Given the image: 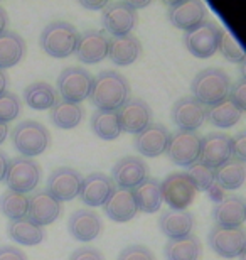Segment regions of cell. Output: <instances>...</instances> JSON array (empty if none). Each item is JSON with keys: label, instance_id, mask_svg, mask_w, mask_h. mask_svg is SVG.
Wrapping results in <instances>:
<instances>
[{"label": "cell", "instance_id": "1", "mask_svg": "<svg viewBox=\"0 0 246 260\" xmlns=\"http://www.w3.org/2000/svg\"><path fill=\"white\" fill-rule=\"evenodd\" d=\"M130 85L128 80L118 71H101L93 78L90 100L96 110L117 112L128 100Z\"/></svg>", "mask_w": 246, "mask_h": 260}, {"label": "cell", "instance_id": "2", "mask_svg": "<svg viewBox=\"0 0 246 260\" xmlns=\"http://www.w3.org/2000/svg\"><path fill=\"white\" fill-rule=\"evenodd\" d=\"M231 78L224 70L219 68H206L194 76L191 83L192 98L204 107H213L226 100L231 90Z\"/></svg>", "mask_w": 246, "mask_h": 260}, {"label": "cell", "instance_id": "3", "mask_svg": "<svg viewBox=\"0 0 246 260\" xmlns=\"http://www.w3.org/2000/svg\"><path fill=\"white\" fill-rule=\"evenodd\" d=\"M78 38H80V32L73 24L64 22V20H54L43 29L39 43L44 53H48L52 58H67L75 54Z\"/></svg>", "mask_w": 246, "mask_h": 260}, {"label": "cell", "instance_id": "4", "mask_svg": "<svg viewBox=\"0 0 246 260\" xmlns=\"http://www.w3.org/2000/svg\"><path fill=\"white\" fill-rule=\"evenodd\" d=\"M10 135H12L14 147L22 154V157L29 159L43 154L51 142L49 130L36 120H24L17 123Z\"/></svg>", "mask_w": 246, "mask_h": 260}, {"label": "cell", "instance_id": "5", "mask_svg": "<svg viewBox=\"0 0 246 260\" xmlns=\"http://www.w3.org/2000/svg\"><path fill=\"white\" fill-rule=\"evenodd\" d=\"M43 171L34 159L29 157H14L9 160L7 173H5V184L10 191L27 194L36 189L39 184Z\"/></svg>", "mask_w": 246, "mask_h": 260}, {"label": "cell", "instance_id": "6", "mask_svg": "<svg viewBox=\"0 0 246 260\" xmlns=\"http://www.w3.org/2000/svg\"><path fill=\"white\" fill-rule=\"evenodd\" d=\"M221 34L223 29L216 22L204 20V22L184 34V44L192 56L206 59L211 58L213 54H216Z\"/></svg>", "mask_w": 246, "mask_h": 260}, {"label": "cell", "instance_id": "7", "mask_svg": "<svg viewBox=\"0 0 246 260\" xmlns=\"http://www.w3.org/2000/svg\"><path fill=\"white\" fill-rule=\"evenodd\" d=\"M160 193L170 210H186L196 200L197 189L186 173H172L160 183Z\"/></svg>", "mask_w": 246, "mask_h": 260}, {"label": "cell", "instance_id": "8", "mask_svg": "<svg viewBox=\"0 0 246 260\" xmlns=\"http://www.w3.org/2000/svg\"><path fill=\"white\" fill-rule=\"evenodd\" d=\"M93 76L83 68L69 66L61 71L59 78H57V90L64 102L76 103L80 105L90 96Z\"/></svg>", "mask_w": 246, "mask_h": 260}, {"label": "cell", "instance_id": "9", "mask_svg": "<svg viewBox=\"0 0 246 260\" xmlns=\"http://www.w3.org/2000/svg\"><path fill=\"white\" fill-rule=\"evenodd\" d=\"M207 243L223 258L243 257L246 248V232L243 226L226 228L214 225L207 235Z\"/></svg>", "mask_w": 246, "mask_h": 260}, {"label": "cell", "instance_id": "10", "mask_svg": "<svg viewBox=\"0 0 246 260\" xmlns=\"http://www.w3.org/2000/svg\"><path fill=\"white\" fill-rule=\"evenodd\" d=\"M199 150H201V137L196 132L177 130L170 134L165 154L174 164L189 168L191 164L197 162Z\"/></svg>", "mask_w": 246, "mask_h": 260}, {"label": "cell", "instance_id": "11", "mask_svg": "<svg viewBox=\"0 0 246 260\" xmlns=\"http://www.w3.org/2000/svg\"><path fill=\"white\" fill-rule=\"evenodd\" d=\"M103 27L113 38L127 36L137 24V12L127 2H108L101 15Z\"/></svg>", "mask_w": 246, "mask_h": 260}, {"label": "cell", "instance_id": "12", "mask_svg": "<svg viewBox=\"0 0 246 260\" xmlns=\"http://www.w3.org/2000/svg\"><path fill=\"white\" fill-rule=\"evenodd\" d=\"M83 183V176L76 169L62 166V168L54 169L48 178V188L46 191L56 198L57 201H71L80 194Z\"/></svg>", "mask_w": 246, "mask_h": 260}, {"label": "cell", "instance_id": "13", "mask_svg": "<svg viewBox=\"0 0 246 260\" xmlns=\"http://www.w3.org/2000/svg\"><path fill=\"white\" fill-rule=\"evenodd\" d=\"M231 159V137L228 134L213 132L201 137V150L197 162L209 169H216Z\"/></svg>", "mask_w": 246, "mask_h": 260}, {"label": "cell", "instance_id": "14", "mask_svg": "<svg viewBox=\"0 0 246 260\" xmlns=\"http://www.w3.org/2000/svg\"><path fill=\"white\" fill-rule=\"evenodd\" d=\"M167 15L177 29L187 32L206 20L207 9L201 0H174L169 4Z\"/></svg>", "mask_w": 246, "mask_h": 260}, {"label": "cell", "instance_id": "15", "mask_svg": "<svg viewBox=\"0 0 246 260\" xmlns=\"http://www.w3.org/2000/svg\"><path fill=\"white\" fill-rule=\"evenodd\" d=\"M120 128L127 134H138L152 123V110L147 102L140 98H128L117 110Z\"/></svg>", "mask_w": 246, "mask_h": 260}, {"label": "cell", "instance_id": "16", "mask_svg": "<svg viewBox=\"0 0 246 260\" xmlns=\"http://www.w3.org/2000/svg\"><path fill=\"white\" fill-rule=\"evenodd\" d=\"M149 178V168L137 155H125L113 166L112 181L118 188L133 189Z\"/></svg>", "mask_w": 246, "mask_h": 260}, {"label": "cell", "instance_id": "17", "mask_svg": "<svg viewBox=\"0 0 246 260\" xmlns=\"http://www.w3.org/2000/svg\"><path fill=\"white\" fill-rule=\"evenodd\" d=\"M206 110L207 108L201 105L196 98L182 96L174 105H172L170 117L179 130L187 132H196V130L206 122Z\"/></svg>", "mask_w": 246, "mask_h": 260}, {"label": "cell", "instance_id": "18", "mask_svg": "<svg viewBox=\"0 0 246 260\" xmlns=\"http://www.w3.org/2000/svg\"><path fill=\"white\" fill-rule=\"evenodd\" d=\"M75 54L85 64L101 63L104 58H108V38L101 30H85L78 38Z\"/></svg>", "mask_w": 246, "mask_h": 260}, {"label": "cell", "instance_id": "19", "mask_svg": "<svg viewBox=\"0 0 246 260\" xmlns=\"http://www.w3.org/2000/svg\"><path fill=\"white\" fill-rule=\"evenodd\" d=\"M170 132L169 128L162 123H150L142 132L135 134L133 145L138 150L140 155L145 157H159L165 152L167 144H169Z\"/></svg>", "mask_w": 246, "mask_h": 260}, {"label": "cell", "instance_id": "20", "mask_svg": "<svg viewBox=\"0 0 246 260\" xmlns=\"http://www.w3.org/2000/svg\"><path fill=\"white\" fill-rule=\"evenodd\" d=\"M61 215V203L52 198L46 189L34 191L29 198L27 218L39 226L54 223Z\"/></svg>", "mask_w": 246, "mask_h": 260}, {"label": "cell", "instance_id": "21", "mask_svg": "<svg viewBox=\"0 0 246 260\" xmlns=\"http://www.w3.org/2000/svg\"><path fill=\"white\" fill-rule=\"evenodd\" d=\"M103 210L110 220L117 223H127L138 213L137 203H135L133 191L132 189H123V188H115L112 194L108 196V200L103 203Z\"/></svg>", "mask_w": 246, "mask_h": 260}, {"label": "cell", "instance_id": "22", "mask_svg": "<svg viewBox=\"0 0 246 260\" xmlns=\"http://www.w3.org/2000/svg\"><path fill=\"white\" fill-rule=\"evenodd\" d=\"M101 228L103 223L98 213L93 210H86V208L76 210L67 221V230L78 242H93L99 237Z\"/></svg>", "mask_w": 246, "mask_h": 260}, {"label": "cell", "instance_id": "23", "mask_svg": "<svg viewBox=\"0 0 246 260\" xmlns=\"http://www.w3.org/2000/svg\"><path fill=\"white\" fill-rule=\"evenodd\" d=\"M115 189V183L112 178L103 173H91L86 178H83L80 196L81 201L88 206H103V203L108 200Z\"/></svg>", "mask_w": 246, "mask_h": 260}, {"label": "cell", "instance_id": "24", "mask_svg": "<svg viewBox=\"0 0 246 260\" xmlns=\"http://www.w3.org/2000/svg\"><path fill=\"white\" fill-rule=\"evenodd\" d=\"M213 218L218 226H226V228L241 226L246 218V205L243 196L238 194L224 196L213 208Z\"/></svg>", "mask_w": 246, "mask_h": 260}, {"label": "cell", "instance_id": "25", "mask_svg": "<svg viewBox=\"0 0 246 260\" xmlns=\"http://www.w3.org/2000/svg\"><path fill=\"white\" fill-rule=\"evenodd\" d=\"M140 54H142V43L137 36L127 34L108 39V58L115 64L128 66L135 63Z\"/></svg>", "mask_w": 246, "mask_h": 260}, {"label": "cell", "instance_id": "26", "mask_svg": "<svg viewBox=\"0 0 246 260\" xmlns=\"http://www.w3.org/2000/svg\"><path fill=\"white\" fill-rule=\"evenodd\" d=\"M159 228L169 240L192 235L194 215L187 210H167L159 218Z\"/></svg>", "mask_w": 246, "mask_h": 260}, {"label": "cell", "instance_id": "27", "mask_svg": "<svg viewBox=\"0 0 246 260\" xmlns=\"http://www.w3.org/2000/svg\"><path fill=\"white\" fill-rule=\"evenodd\" d=\"M25 56V41L14 30L0 34V70H7L22 61Z\"/></svg>", "mask_w": 246, "mask_h": 260}, {"label": "cell", "instance_id": "28", "mask_svg": "<svg viewBox=\"0 0 246 260\" xmlns=\"http://www.w3.org/2000/svg\"><path fill=\"white\" fill-rule=\"evenodd\" d=\"M133 198L137 203V210L144 213H155L162 206V193H160V181L155 178H147L133 188Z\"/></svg>", "mask_w": 246, "mask_h": 260}, {"label": "cell", "instance_id": "29", "mask_svg": "<svg viewBox=\"0 0 246 260\" xmlns=\"http://www.w3.org/2000/svg\"><path fill=\"white\" fill-rule=\"evenodd\" d=\"M7 232H9V237L12 238L14 242L20 243V245H27V247L39 245L46 237L44 228L32 223L27 216L20 218V220H12L9 223Z\"/></svg>", "mask_w": 246, "mask_h": 260}, {"label": "cell", "instance_id": "30", "mask_svg": "<svg viewBox=\"0 0 246 260\" xmlns=\"http://www.w3.org/2000/svg\"><path fill=\"white\" fill-rule=\"evenodd\" d=\"M246 178V166L241 160L229 159L223 166L214 169V183L219 188L234 191L241 188Z\"/></svg>", "mask_w": 246, "mask_h": 260}, {"label": "cell", "instance_id": "31", "mask_svg": "<svg viewBox=\"0 0 246 260\" xmlns=\"http://www.w3.org/2000/svg\"><path fill=\"white\" fill-rule=\"evenodd\" d=\"M24 100L32 110H51L57 102V91L49 83L36 81L24 90Z\"/></svg>", "mask_w": 246, "mask_h": 260}, {"label": "cell", "instance_id": "32", "mask_svg": "<svg viewBox=\"0 0 246 260\" xmlns=\"http://www.w3.org/2000/svg\"><path fill=\"white\" fill-rule=\"evenodd\" d=\"M201 252L202 245L194 235L169 240L164 248V255L167 260H199Z\"/></svg>", "mask_w": 246, "mask_h": 260}, {"label": "cell", "instance_id": "33", "mask_svg": "<svg viewBox=\"0 0 246 260\" xmlns=\"http://www.w3.org/2000/svg\"><path fill=\"white\" fill-rule=\"evenodd\" d=\"M243 112L234 105V103L226 98V100L216 103V105L209 107L206 110V118L209 123L219 128H229L241 120Z\"/></svg>", "mask_w": 246, "mask_h": 260}, {"label": "cell", "instance_id": "34", "mask_svg": "<svg viewBox=\"0 0 246 260\" xmlns=\"http://www.w3.org/2000/svg\"><path fill=\"white\" fill-rule=\"evenodd\" d=\"M83 108L76 103H69L64 100H57L54 107L51 108V122L54 123L57 128H75L81 123L83 120Z\"/></svg>", "mask_w": 246, "mask_h": 260}, {"label": "cell", "instance_id": "35", "mask_svg": "<svg viewBox=\"0 0 246 260\" xmlns=\"http://www.w3.org/2000/svg\"><path fill=\"white\" fill-rule=\"evenodd\" d=\"M91 130L96 137L103 140H115L120 137L122 128H120L118 115L113 110H96L91 115Z\"/></svg>", "mask_w": 246, "mask_h": 260}, {"label": "cell", "instance_id": "36", "mask_svg": "<svg viewBox=\"0 0 246 260\" xmlns=\"http://www.w3.org/2000/svg\"><path fill=\"white\" fill-rule=\"evenodd\" d=\"M29 208V196L22 193H15V191H4L0 194V211L5 216L12 220H20V218L27 216Z\"/></svg>", "mask_w": 246, "mask_h": 260}, {"label": "cell", "instance_id": "37", "mask_svg": "<svg viewBox=\"0 0 246 260\" xmlns=\"http://www.w3.org/2000/svg\"><path fill=\"white\" fill-rule=\"evenodd\" d=\"M187 176L191 178V181L194 183L196 189L199 191H207L214 184V169L206 168L201 162H194L187 168Z\"/></svg>", "mask_w": 246, "mask_h": 260}, {"label": "cell", "instance_id": "38", "mask_svg": "<svg viewBox=\"0 0 246 260\" xmlns=\"http://www.w3.org/2000/svg\"><path fill=\"white\" fill-rule=\"evenodd\" d=\"M218 51L228 61H231V63H243L244 61V53H243L241 46H239L238 41L234 39L229 32H226L224 29H223V34H221V39H219Z\"/></svg>", "mask_w": 246, "mask_h": 260}, {"label": "cell", "instance_id": "39", "mask_svg": "<svg viewBox=\"0 0 246 260\" xmlns=\"http://www.w3.org/2000/svg\"><path fill=\"white\" fill-rule=\"evenodd\" d=\"M20 113V100L17 95L4 91L0 95V123H9L15 120Z\"/></svg>", "mask_w": 246, "mask_h": 260}, {"label": "cell", "instance_id": "40", "mask_svg": "<svg viewBox=\"0 0 246 260\" xmlns=\"http://www.w3.org/2000/svg\"><path fill=\"white\" fill-rule=\"evenodd\" d=\"M117 260H155V255L145 245H128L120 252Z\"/></svg>", "mask_w": 246, "mask_h": 260}, {"label": "cell", "instance_id": "41", "mask_svg": "<svg viewBox=\"0 0 246 260\" xmlns=\"http://www.w3.org/2000/svg\"><path fill=\"white\" fill-rule=\"evenodd\" d=\"M228 98L241 112L246 110V80H244V78H239L234 85H231V90H229V96Z\"/></svg>", "mask_w": 246, "mask_h": 260}, {"label": "cell", "instance_id": "42", "mask_svg": "<svg viewBox=\"0 0 246 260\" xmlns=\"http://www.w3.org/2000/svg\"><path fill=\"white\" fill-rule=\"evenodd\" d=\"M231 159L246 160V132H239L231 137Z\"/></svg>", "mask_w": 246, "mask_h": 260}, {"label": "cell", "instance_id": "43", "mask_svg": "<svg viewBox=\"0 0 246 260\" xmlns=\"http://www.w3.org/2000/svg\"><path fill=\"white\" fill-rule=\"evenodd\" d=\"M67 260H104L103 253L93 247H80L71 253Z\"/></svg>", "mask_w": 246, "mask_h": 260}, {"label": "cell", "instance_id": "44", "mask_svg": "<svg viewBox=\"0 0 246 260\" xmlns=\"http://www.w3.org/2000/svg\"><path fill=\"white\" fill-rule=\"evenodd\" d=\"M0 260H27L25 253L19 250L17 247L12 245H4L0 247Z\"/></svg>", "mask_w": 246, "mask_h": 260}, {"label": "cell", "instance_id": "45", "mask_svg": "<svg viewBox=\"0 0 246 260\" xmlns=\"http://www.w3.org/2000/svg\"><path fill=\"white\" fill-rule=\"evenodd\" d=\"M81 5L88 10H103L108 5L107 0H83Z\"/></svg>", "mask_w": 246, "mask_h": 260}, {"label": "cell", "instance_id": "46", "mask_svg": "<svg viewBox=\"0 0 246 260\" xmlns=\"http://www.w3.org/2000/svg\"><path fill=\"white\" fill-rule=\"evenodd\" d=\"M7 164H9V159L7 155L4 154V150H0V183L5 179V173H7Z\"/></svg>", "mask_w": 246, "mask_h": 260}, {"label": "cell", "instance_id": "47", "mask_svg": "<svg viewBox=\"0 0 246 260\" xmlns=\"http://www.w3.org/2000/svg\"><path fill=\"white\" fill-rule=\"evenodd\" d=\"M7 22H9V17H7V12H5V9L0 5V34L4 32L5 27H7Z\"/></svg>", "mask_w": 246, "mask_h": 260}, {"label": "cell", "instance_id": "48", "mask_svg": "<svg viewBox=\"0 0 246 260\" xmlns=\"http://www.w3.org/2000/svg\"><path fill=\"white\" fill-rule=\"evenodd\" d=\"M7 135H9V125L7 123H0V145L5 142Z\"/></svg>", "mask_w": 246, "mask_h": 260}, {"label": "cell", "instance_id": "49", "mask_svg": "<svg viewBox=\"0 0 246 260\" xmlns=\"http://www.w3.org/2000/svg\"><path fill=\"white\" fill-rule=\"evenodd\" d=\"M7 75H5L4 70H0V95L5 91V88H7Z\"/></svg>", "mask_w": 246, "mask_h": 260}, {"label": "cell", "instance_id": "50", "mask_svg": "<svg viewBox=\"0 0 246 260\" xmlns=\"http://www.w3.org/2000/svg\"><path fill=\"white\" fill-rule=\"evenodd\" d=\"M128 4V7H132L135 12H137V9H144V7H147V5L150 4L149 0H142V2H127Z\"/></svg>", "mask_w": 246, "mask_h": 260}]
</instances>
